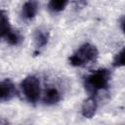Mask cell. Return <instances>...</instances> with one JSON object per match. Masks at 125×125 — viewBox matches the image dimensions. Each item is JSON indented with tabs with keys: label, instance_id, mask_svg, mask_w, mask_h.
Returning a JSON list of instances; mask_svg holds the SVG:
<instances>
[{
	"label": "cell",
	"instance_id": "obj_1",
	"mask_svg": "<svg viewBox=\"0 0 125 125\" xmlns=\"http://www.w3.org/2000/svg\"><path fill=\"white\" fill-rule=\"evenodd\" d=\"M110 80V72L105 68H100L93 71L85 77L84 86L88 93L94 95L105 89Z\"/></svg>",
	"mask_w": 125,
	"mask_h": 125
},
{
	"label": "cell",
	"instance_id": "obj_4",
	"mask_svg": "<svg viewBox=\"0 0 125 125\" xmlns=\"http://www.w3.org/2000/svg\"><path fill=\"white\" fill-rule=\"evenodd\" d=\"M17 95V89L15 84L10 79H4L0 83V101L8 102Z\"/></svg>",
	"mask_w": 125,
	"mask_h": 125
},
{
	"label": "cell",
	"instance_id": "obj_9",
	"mask_svg": "<svg viewBox=\"0 0 125 125\" xmlns=\"http://www.w3.org/2000/svg\"><path fill=\"white\" fill-rule=\"evenodd\" d=\"M1 37H2L7 43H9L10 45H13V46L20 44L21 41V36L20 32L17 31V30H15V29H13V28H11L9 31H7V32H6L4 35H2Z\"/></svg>",
	"mask_w": 125,
	"mask_h": 125
},
{
	"label": "cell",
	"instance_id": "obj_8",
	"mask_svg": "<svg viewBox=\"0 0 125 125\" xmlns=\"http://www.w3.org/2000/svg\"><path fill=\"white\" fill-rule=\"evenodd\" d=\"M49 40V33L46 30L43 29H37L34 33V42L36 49L39 50L43 47H45Z\"/></svg>",
	"mask_w": 125,
	"mask_h": 125
},
{
	"label": "cell",
	"instance_id": "obj_11",
	"mask_svg": "<svg viewBox=\"0 0 125 125\" xmlns=\"http://www.w3.org/2000/svg\"><path fill=\"white\" fill-rule=\"evenodd\" d=\"M112 65L114 67H122L125 66V47L120 50L114 57L112 61Z\"/></svg>",
	"mask_w": 125,
	"mask_h": 125
},
{
	"label": "cell",
	"instance_id": "obj_12",
	"mask_svg": "<svg viewBox=\"0 0 125 125\" xmlns=\"http://www.w3.org/2000/svg\"><path fill=\"white\" fill-rule=\"evenodd\" d=\"M121 27H122L123 32L125 33V17H124V19H123V21H122V22H121Z\"/></svg>",
	"mask_w": 125,
	"mask_h": 125
},
{
	"label": "cell",
	"instance_id": "obj_6",
	"mask_svg": "<svg viewBox=\"0 0 125 125\" xmlns=\"http://www.w3.org/2000/svg\"><path fill=\"white\" fill-rule=\"evenodd\" d=\"M98 108L97 101L94 97H89L84 101L81 107V113L85 118H91L95 115Z\"/></svg>",
	"mask_w": 125,
	"mask_h": 125
},
{
	"label": "cell",
	"instance_id": "obj_3",
	"mask_svg": "<svg viewBox=\"0 0 125 125\" xmlns=\"http://www.w3.org/2000/svg\"><path fill=\"white\" fill-rule=\"evenodd\" d=\"M21 92L25 100L30 104H36L40 98V82L34 75L25 77L21 84Z\"/></svg>",
	"mask_w": 125,
	"mask_h": 125
},
{
	"label": "cell",
	"instance_id": "obj_7",
	"mask_svg": "<svg viewBox=\"0 0 125 125\" xmlns=\"http://www.w3.org/2000/svg\"><path fill=\"white\" fill-rule=\"evenodd\" d=\"M61 100V93L56 87H48L45 90L43 96V102L47 105H53L59 103Z\"/></svg>",
	"mask_w": 125,
	"mask_h": 125
},
{
	"label": "cell",
	"instance_id": "obj_10",
	"mask_svg": "<svg viewBox=\"0 0 125 125\" xmlns=\"http://www.w3.org/2000/svg\"><path fill=\"white\" fill-rule=\"evenodd\" d=\"M68 0H49V9L54 13H60L66 7Z\"/></svg>",
	"mask_w": 125,
	"mask_h": 125
},
{
	"label": "cell",
	"instance_id": "obj_5",
	"mask_svg": "<svg viewBox=\"0 0 125 125\" xmlns=\"http://www.w3.org/2000/svg\"><path fill=\"white\" fill-rule=\"evenodd\" d=\"M38 11L37 0H26L21 8V17L25 21H31L35 18Z\"/></svg>",
	"mask_w": 125,
	"mask_h": 125
},
{
	"label": "cell",
	"instance_id": "obj_2",
	"mask_svg": "<svg viewBox=\"0 0 125 125\" xmlns=\"http://www.w3.org/2000/svg\"><path fill=\"white\" fill-rule=\"evenodd\" d=\"M99 52L96 46L85 43L81 45L68 59L69 63L73 66H85L88 65L98 59Z\"/></svg>",
	"mask_w": 125,
	"mask_h": 125
}]
</instances>
